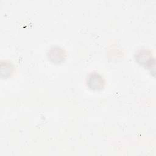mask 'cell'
I'll return each instance as SVG.
<instances>
[{
    "label": "cell",
    "instance_id": "obj_1",
    "mask_svg": "<svg viewBox=\"0 0 156 156\" xmlns=\"http://www.w3.org/2000/svg\"><path fill=\"white\" fill-rule=\"evenodd\" d=\"M88 87L92 90H101L105 85V80L103 77L97 73L90 74L87 79Z\"/></svg>",
    "mask_w": 156,
    "mask_h": 156
},
{
    "label": "cell",
    "instance_id": "obj_2",
    "mask_svg": "<svg viewBox=\"0 0 156 156\" xmlns=\"http://www.w3.org/2000/svg\"><path fill=\"white\" fill-rule=\"evenodd\" d=\"M135 58L138 63L149 68H152V66L154 68L155 61L150 51L146 50L140 51L136 54Z\"/></svg>",
    "mask_w": 156,
    "mask_h": 156
},
{
    "label": "cell",
    "instance_id": "obj_3",
    "mask_svg": "<svg viewBox=\"0 0 156 156\" xmlns=\"http://www.w3.org/2000/svg\"><path fill=\"white\" fill-rule=\"evenodd\" d=\"M49 60L55 64H59L63 62L66 57L64 49L58 46L51 48L48 53Z\"/></svg>",
    "mask_w": 156,
    "mask_h": 156
},
{
    "label": "cell",
    "instance_id": "obj_4",
    "mask_svg": "<svg viewBox=\"0 0 156 156\" xmlns=\"http://www.w3.org/2000/svg\"><path fill=\"white\" fill-rule=\"evenodd\" d=\"M13 66L10 63L7 62H5L4 63H2L1 65V76L3 77H9L12 73L13 72Z\"/></svg>",
    "mask_w": 156,
    "mask_h": 156
}]
</instances>
